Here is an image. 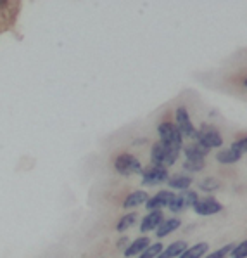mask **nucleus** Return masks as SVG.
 <instances>
[{"label":"nucleus","instance_id":"25","mask_svg":"<svg viewBox=\"0 0 247 258\" xmlns=\"http://www.w3.org/2000/svg\"><path fill=\"white\" fill-rule=\"evenodd\" d=\"M232 149H235L237 151L238 154H245L247 153V137H244V139H238V141H235L232 146H230Z\"/></svg>","mask_w":247,"mask_h":258},{"label":"nucleus","instance_id":"2","mask_svg":"<svg viewBox=\"0 0 247 258\" xmlns=\"http://www.w3.org/2000/svg\"><path fill=\"white\" fill-rule=\"evenodd\" d=\"M157 134H159V142H162V144H166V146H171V148L182 149L183 137H182V134L178 132L177 126H175V123L162 121L161 125L157 126Z\"/></svg>","mask_w":247,"mask_h":258},{"label":"nucleus","instance_id":"19","mask_svg":"<svg viewBox=\"0 0 247 258\" xmlns=\"http://www.w3.org/2000/svg\"><path fill=\"white\" fill-rule=\"evenodd\" d=\"M137 222V213H126L125 217H121L119 218V222H118V225H116V229L119 232H125L126 229H130L131 225Z\"/></svg>","mask_w":247,"mask_h":258},{"label":"nucleus","instance_id":"5","mask_svg":"<svg viewBox=\"0 0 247 258\" xmlns=\"http://www.w3.org/2000/svg\"><path fill=\"white\" fill-rule=\"evenodd\" d=\"M197 200H199L197 192H194V190H183L182 194H175L173 201L170 203V210L173 213L183 212V210H189L190 206H194L197 203Z\"/></svg>","mask_w":247,"mask_h":258},{"label":"nucleus","instance_id":"18","mask_svg":"<svg viewBox=\"0 0 247 258\" xmlns=\"http://www.w3.org/2000/svg\"><path fill=\"white\" fill-rule=\"evenodd\" d=\"M149 246V239L147 237H138L131 243L128 248L125 249V256H133V255H140L143 249Z\"/></svg>","mask_w":247,"mask_h":258},{"label":"nucleus","instance_id":"24","mask_svg":"<svg viewBox=\"0 0 247 258\" xmlns=\"http://www.w3.org/2000/svg\"><path fill=\"white\" fill-rule=\"evenodd\" d=\"M233 243H230V244H226V246H223V248L220 249H216V251H213L211 255H208L206 258H225L226 255H230V251L233 249Z\"/></svg>","mask_w":247,"mask_h":258},{"label":"nucleus","instance_id":"22","mask_svg":"<svg viewBox=\"0 0 247 258\" xmlns=\"http://www.w3.org/2000/svg\"><path fill=\"white\" fill-rule=\"evenodd\" d=\"M204 166H206L204 160H187L183 163V170H187V172H201Z\"/></svg>","mask_w":247,"mask_h":258},{"label":"nucleus","instance_id":"11","mask_svg":"<svg viewBox=\"0 0 247 258\" xmlns=\"http://www.w3.org/2000/svg\"><path fill=\"white\" fill-rule=\"evenodd\" d=\"M183 151H185L187 160H204V156L209 153L211 149L204 148V146L199 144V142H194V144L187 146V148L183 149Z\"/></svg>","mask_w":247,"mask_h":258},{"label":"nucleus","instance_id":"14","mask_svg":"<svg viewBox=\"0 0 247 258\" xmlns=\"http://www.w3.org/2000/svg\"><path fill=\"white\" fill-rule=\"evenodd\" d=\"M182 225V222L178 220V218H170V220H162V224L159 225V227L156 229V234L157 237H164L168 236V234L175 232L178 227Z\"/></svg>","mask_w":247,"mask_h":258},{"label":"nucleus","instance_id":"1","mask_svg":"<svg viewBox=\"0 0 247 258\" xmlns=\"http://www.w3.org/2000/svg\"><path fill=\"white\" fill-rule=\"evenodd\" d=\"M180 151L177 148H171V146H166L162 142H156L150 149V160H152V165L156 166H171L177 163V158L180 156Z\"/></svg>","mask_w":247,"mask_h":258},{"label":"nucleus","instance_id":"17","mask_svg":"<svg viewBox=\"0 0 247 258\" xmlns=\"http://www.w3.org/2000/svg\"><path fill=\"white\" fill-rule=\"evenodd\" d=\"M240 154L237 153L235 149L232 148H228V149H223L220 151V153L216 154V160L220 161V163L223 165H232V163H237L238 160H240Z\"/></svg>","mask_w":247,"mask_h":258},{"label":"nucleus","instance_id":"10","mask_svg":"<svg viewBox=\"0 0 247 258\" xmlns=\"http://www.w3.org/2000/svg\"><path fill=\"white\" fill-rule=\"evenodd\" d=\"M164 220V215H162L161 210L157 212H149L145 217L142 218V224H140V231L142 232H149V231H156L159 225L162 224Z\"/></svg>","mask_w":247,"mask_h":258},{"label":"nucleus","instance_id":"8","mask_svg":"<svg viewBox=\"0 0 247 258\" xmlns=\"http://www.w3.org/2000/svg\"><path fill=\"white\" fill-rule=\"evenodd\" d=\"M192 208L195 210L197 215H202V217H208V215H214V213H220L223 210V205L220 201H216L214 198H199L197 203H195Z\"/></svg>","mask_w":247,"mask_h":258},{"label":"nucleus","instance_id":"7","mask_svg":"<svg viewBox=\"0 0 247 258\" xmlns=\"http://www.w3.org/2000/svg\"><path fill=\"white\" fill-rule=\"evenodd\" d=\"M177 123H175V126L178 128V132L182 134V137H190L194 139L195 134H197V130H195V126L192 125V121H190V116H189V111H187L183 106L177 109Z\"/></svg>","mask_w":247,"mask_h":258},{"label":"nucleus","instance_id":"12","mask_svg":"<svg viewBox=\"0 0 247 258\" xmlns=\"http://www.w3.org/2000/svg\"><path fill=\"white\" fill-rule=\"evenodd\" d=\"M187 249V243L185 241H175L173 244H170L166 249H162L161 253L157 255V258H175L180 256L183 251Z\"/></svg>","mask_w":247,"mask_h":258},{"label":"nucleus","instance_id":"26","mask_svg":"<svg viewBox=\"0 0 247 258\" xmlns=\"http://www.w3.org/2000/svg\"><path fill=\"white\" fill-rule=\"evenodd\" d=\"M244 87H245V89H247V78H245V80H244Z\"/></svg>","mask_w":247,"mask_h":258},{"label":"nucleus","instance_id":"15","mask_svg":"<svg viewBox=\"0 0 247 258\" xmlns=\"http://www.w3.org/2000/svg\"><path fill=\"white\" fill-rule=\"evenodd\" d=\"M208 249H209L208 243H197V244L190 246V248H187L178 258H201L202 255L208 253Z\"/></svg>","mask_w":247,"mask_h":258},{"label":"nucleus","instance_id":"21","mask_svg":"<svg viewBox=\"0 0 247 258\" xmlns=\"http://www.w3.org/2000/svg\"><path fill=\"white\" fill-rule=\"evenodd\" d=\"M161 251H162V244L161 243H154V244L147 246V248L140 253V256H138V258H156Z\"/></svg>","mask_w":247,"mask_h":258},{"label":"nucleus","instance_id":"23","mask_svg":"<svg viewBox=\"0 0 247 258\" xmlns=\"http://www.w3.org/2000/svg\"><path fill=\"white\" fill-rule=\"evenodd\" d=\"M230 255H232V258H247V239L238 243L237 246H233Z\"/></svg>","mask_w":247,"mask_h":258},{"label":"nucleus","instance_id":"4","mask_svg":"<svg viewBox=\"0 0 247 258\" xmlns=\"http://www.w3.org/2000/svg\"><path fill=\"white\" fill-rule=\"evenodd\" d=\"M114 168L121 175H133V173H142V163L131 154H119L114 160Z\"/></svg>","mask_w":247,"mask_h":258},{"label":"nucleus","instance_id":"6","mask_svg":"<svg viewBox=\"0 0 247 258\" xmlns=\"http://www.w3.org/2000/svg\"><path fill=\"white\" fill-rule=\"evenodd\" d=\"M170 177L168 170L162 168V166L150 165L149 168L142 170V182L145 185H157L161 182H166Z\"/></svg>","mask_w":247,"mask_h":258},{"label":"nucleus","instance_id":"13","mask_svg":"<svg viewBox=\"0 0 247 258\" xmlns=\"http://www.w3.org/2000/svg\"><path fill=\"white\" fill-rule=\"evenodd\" d=\"M168 185L173 189H183L187 190L189 189V185L192 184V177L190 175H183V173H177V175L173 177H168Z\"/></svg>","mask_w":247,"mask_h":258},{"label":"nucleus","instance_id":"9","mask_svg":"<svg viewBox=\"0 0 247 258\" xmlns=\"http://www.w3.org/2000/svg\"><path fill=\"white\" fill-rule=\"evenodd\" d=\"M173 198H175V194L171 192V190H159L156 196L149 198V200L145 201V206L149 212H157V210L164 208V206H170Z\"/></svg>","mask_w":247,"mask_h":258},{"label":"nucleus","instance_id":"3","mask_svg":"<svg viewBox=\"0 0 247 258\" xmlns=\"http://www.w3.org/2000/svg\"><path fill=\"white\" fill-rule=\"evenodd\" d=\"M195 142H199V144H202L204 148H220L223 144V139L220 136V132H218L214 126L208 125V123H204V125H201V130H197V134H195Z\"/></svg>","mask_w":247,"mask_h":258},{"label":"nucleus","instance_id":"16","mask_svg":"<svg viewBox=\"0 0 247 258\" xmlns=\"http://www.w3.org/2000/svg\"><path fill=\"white\" fill-rule=\"evenodd\" d=\"M147 200H149V196H147L145 190H135V192L128 194V198L125 200L123 206L125 208H135V206H140L142 203H145Z\"/></svg>","mask_w":247,"mask_h":258},{"label":"nucleus","instance_id":"20","mask_svg":"<svg viewBox=\"0 0 247 258\" xmlns=\"http://www.w3.org/2000/svg\"><path fill=\"white\" fill-rule=\"evenodd\" d=\"M221 185V182L218 178H213V177H208L204 180L199 182V189L201 190H206V192H211V190H218Z\"/></svg>","mask_w":247,"mask_h":258}]
</instances>
